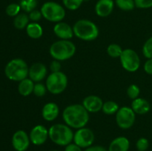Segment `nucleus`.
Listing matches in <instances>:
<instances>
[{"mask_svg":"<svg viewBox=\"0 0 152 151\" xmlns=\"http://www.w3.org/2000/svg\"><path fill=\"white\" fill-rule=\"evenodd\" d=\"M62 118L67 125L71 128L85 127L89 121V113L83 105L74 104L67 106L62 112Z\"/></svg>","mask_w":152,"mask_h":151,"instance_id":"f257e3e1","label":"nucleus"},{"mask_svg":"<svg viewBox=\"0 0 152 151\" xmlns=\"http://www.w3.org/2000/svg\"><path fill=\"white\" fill-rule=\"evenodd\" d=\"M29 68L23 59L16 58L7 62L4 68V74L8 79L13 81H21L28 78Z\"/></svg>","mask_w":152,"mask_h":151,"instance_id":"f03ea898","label":"nucleus"},{"mask_svg":"<svg viewBox=\"0 0 152 151\" xmlns=\"http://www.w3.org/2000/svg\"><path fill=\"white\" fill-rule=\"evenodd\" d=\"M76 46L70 40L61 39L55 41L50 45L49 53L53 59L65 61L71 59L76 53Z\"/></svg>","mask_w":152,"mask_h":151,"instance_id":"7ed1b4c3","label":"nucleus"},{"mask_svg":"<svg viewBox=\"0 0 152 151\" xmlns=\"http://www.w3.org/2000/svg\"><path fill=\"white\" fill-rule=\"evenodd\" d=\"M71 127L66 124H55L48 129L49 138L56 144L67 146L74 140V134Z\"/></svg>","mask_w":152,"mask_h":151,"instance_id":"20e7f679","label":"nucleus"},{"mask_svg":"<svg viewBox=\"0 0 152 151\" xmlns=\"http://www.w3.org/2000/svg\"><path fill=\"white\" fill-rule=\"evenodd\" d=\"M76 36L83 41H93L98 37L99 28L93 22L88 19H80L73 27Z\"/></svg>","mask_w":152,"mask_h":151,"instance_id":"39448f33","label":"nucleus"},{"mask_svg":"<svg viewBox=\"0 0 152 151\" xmlns=\"http://www.w3.org/2000/svg\"><path fill=\"white\" fill-rule=\"evenodd\" d=\"M41 11L42 17L50 22H62L66 12L65 7L56 1H46L42 5Z\"/></svg>","mask_w":152,"mask_h":151,"instance_id":"423d86ee","label":"nucleus"},{"mask_svg":"<svg viewBox=\"0 0 152 151\" xmlns=\"http://www.w3.org/2000/svg\"><path fill=\"white\" fill-rule=\"evenodd\" d=\"M48 91L53 95H58L65 91L68 86V77L62 71L51 73L47 77L45 83Z\"/></svg>","mask_w":152,"mask_h":151,"instance_id":"0eeeda50","label":"nucleus"},{"mask_svg":"<svg viewBox=\"0 0 152 151\" xmlns=\"http://www.w3.org/2000/svg\"><path fill=\"white\" fill-rule=\"evenodd\" d=\"M122 67L130 73L136 72L140 66L139 55L132 49H125L120 57Z\"/></svg>","mask_w":152,"mask_h":151,"instance_id":"6e6552de","label":"nucleus"},{"mask_svg":"<svg viewBox=\"0 0 152 151\" xmlns=\"http://www.w3.org/2000/svg\"><path fill=\"white\" fill-rule=\"evenodd\" d=\"M136 120V113L131 107H122L116 113V122L119 127L127 130L132 127Z\"/></svg>","mask_w":152,"mask_h":151,"instance_id":"1a4fd4ad","label":"nucleus"},{"mask_svg":"<svg viewBox=\"0 0 152 151\" xmlns=\"http://www.w3.org/2000/svg\"><path fill=\"white\" fill-rule=\"evenodd\" d=\"M95 139L94 132L87 127L78 129L74 134V143L83 148L89 147L92 146Z\"/></svg>","mask_w":152,"mask_h":151,"instance_id":"9d476101","label":"nucleus"},{"mask_svg":"<svg viewBox=\"0 0 152 151\" xmlns=\"http://www.w3.org/2000/svg\"><path fill=\"white\" fill-rule=\"evenodd\" d=\"M11 142L15 150L26 151L29 147L31 140L26 132L22 130H19L13 133Z\"/></svg>","mask_w":152,"mask_h":151,"instance_id":"9b49d317","label":"nucleus"},{"mask_svg":"<svg viewBox=\"0 0 152 151\" xmlns=\"http://www.w3.org/2000/svg\"><path fill=\"white\" fill-rule=\"evenodd\" d=\"M31 142L34 145L39 146L46 142L49 138L48 130L45 126L38 124L32 128L29 134Z\"/></svg>","mask_w":152,"mask_h":151,"instance_id":"f8f14e48","label":"nucleus"},{"mask_svg":"<svg viewBox=\"0 0 152 151\" xmlns=\"http://www.w3.org/2000/svg\"><path fill=\"white\" fill-rule=\"evenodd\" d=\"M48 73L47 68L44 64L37 62L29 68L28 76L34 82H40L46 77Z\"/></svg>","mask_w":152,"mask_h":151,"instance_id":"ddd939ff","label":"nucleus"},{"mask_svg":"<svg viewBox=\"0 0 152 151\" xmlns=\"http://www.w3.org/2000/svg\"><path fill=\"white\" fill-rule=\"evenodd\" d=\"M82 105L88 113H98L102 110L103 102L99 96L91 95L83 99Z\"/></svg>","mask_w":152,"mask_h":151,"instance_id":"4468645a","label":"nucleus"},{"mask_svg":"<svg viewBox=\"0 0 152 151\" xmlns=\"http://www.w3.org/2000/svg\"><path fill=\"white\" fill-rule=\"evenodd\" d=\"M53 33L60 39L69 40L74 36V30L66 22H60L56 23L53 27Z\"/></svg>","mask_w":152,"mask_h":151,"instance_id":"2eb2a0df","label":"nucleus"},{"mask_svg":"<svg viewBox=\"0 0 152 151\" xmlns=\"http://www.w3.org/2000/svg\"><path fill=\"white\" fill-rule=\"evenodd\" d=\"M114 7L113 0H98L95 5V13L99 17L105 18L111 14Z\"/></svg>","mask_w":152,"mask_h":151,"instance_id":"dca6fc26","label":"nucleus"},{"mask_svg":"<svg viewBox=\"0 0 152 151\" xmlns=\"http://www.w3.org/2000/svg\"><path fill=\"white\" fill-rule=\"evenodd\" d=\"M59 114V107L54 102H48L43 106L42 110V118L47 121H54Z\"/></svg>","mask_w":152,"mask_h":151,"instance_id":"f3484780","label":"nucleus"},{"mask_svg":"<svg viewBox=\"0 0 152 151\" xmlns=\"http://www.w3.org/2000/svg\"><path fill=\"white\" fill-rule=\"evenodd\" d=\"M131 108L136 114L143 115L149 112L151 109V105L146 99L138 97L132 101Z\"/></svg>","mask_w":152,"mask_h":151,"instance_id":"a211bd4d","label":"nucleus"},{"mask_svg":"<svg viewBox=\"0 0 152 151\" xmlns=\"http://www.w3.org/2000/svg\"><path fill=\"white\" fill-rule=\"evenodd\" d=\"M130 147V142L125 136H119L110 143L108 151H128Z\"/></svg>","mask_w":152,"mask_h":151,"instance_id":"6ab92c4d","label":"nucleus"},{"mask_svg":"<svg viewBox=\"0 0 152 151\" xmlns=\"http://www.w3.org/2000/svg\"><path fill=\"white\" fill-rule=\"evenodd\" d=\"M35 82L32 81L30 78H26L19 81L18 85V91L22 96H28L33 93Z\"/></svg>","mask_w":152,"mask_h":151,"instance_id":"aec40b11","label":"nucleus"},{"mask_svg":"<svg viewBox=\"0 0 152 151\" xmlns=\"http://www.w3.org/2000/svg\"><path fill=\"white\" fill-rule=\"evenodd\" d=\"M26 33L30 38L37 39L42 36L43 29L41 25L37 22H31L27 26Z\"/></svg>","mask_w":152,"mask_h":151,"instance_id":"412c9836","label":"nucleus"},{"mask_svg":"<svg viewBox=\"0 0 152 151\" xmlns=\"http://www.w3.org/2000/svg\"><path fill=\"white\" fill-rule=\"evenodd\" d=\"M29 16L25 13H21L18 14L16 17H14L13 20V25L15 28L17 30H23L26 28L29 24Z\"/></svg>","mask_w":152,"mask_h":151,"instance_id":"4be33fe9","label":"nucleus"},{"mask_svg":"<svg viewBox=\"0 0 152 151\" xmlns=\"http://www.w3.org/2000/svg\"><path fill=\"white\" fill-rule=\"evenodd\" d=\"M119 109H120V107L117 102H113V101H108L103 103L102 110L105 114L112 115V114L117 113Z\"/></svg>","mask_w":152,"mask_h":151,"instance_id":"5701e85b","label":"nucleus"},{"mask_svg":"<svg viewBox=\"0 0 152 151\" xmlns=\"http://www.w3.org/2000/svg\"><path fill=\"white\" fill-rule=\"evenodd\" d=\"M115 4L120 10L131 11L136 7L134 0H115Z\"/></svg>","mask_w":152,"mask_h":151,"instance_id":"b1692460","label":"nucleus"},{"mask_svg":"<svg viewBox=\"0 0 152 151\" xmlns=\"http://www.w3.org/2000/svg\"><path fill=\"white\" fill-rule=\"evenodd\" d=\"M38 1L37 0H20L19 5L21 9L25 13H31L32 10H35L37 7Z\"/></svg>","mask_w":152,"mask_h":151,"instance_id":"393cba45","label":"nucleus"},{"mask_svg":"<svg viewBox=\"0 0 152 151\" xmlns=\"http://www.w3.org/2000/svg\"><path fill=\"white\" fill-rule=\"evenodd\" d=\"M123 51V48L117 44H111L107 47L108 56L112 58H120Z\"/></svg>","mask_w":152,"mask_h":151,"instance_id":"a878e982","label":"nucleus"},{"mask_svg":"<svg viewBox=\"0 0 152 151\" xmlns=\"http://www.w3.org/2000/svg\"><path fill=\"white\" fill-rule=\"evenodd\" d=\"M21 9L19 4H16V3H11V4H8L5 9L6 14L10 17H16L18 14L20 13Z\"/></svg>","mask_w":152,"mask_h":151,"instance_id":"bb28decb","label":"nucleus"},{"mask_svg":"<svg viewBox=\"0 0 152 151\" xmlns=\"http://www.w3.org/2000/svg\"><path fill=\"white\" fill-rule=\"evenodd\" d=\"M84 0H62L64 7L70 10H76L80 8Z\"/></svg>","mask_w":152,"mask_h":151,"instance_id":"cd10ccee","label":"nucleus"},{"mask_svg":"<svg viewBox=\"0 0 152 151\" xmlns=\"http://www.w3.org/2000/svg\"><path fill=\"white\" fill-rule=\"evenodd\" d=\"M143 56L147 59H152V37L146 40L142 47Z\"/></svg>","mask_w":152,"mask_h":151,"instance_id":"c85d7f7f","label":"nucleus"},{"mask_svg":"<svg viewBox=\"0 0 152 151\" xmlns=\"http://www.w3.org/2000/svg\"><path fill=\"white\" fill-rule=\"evenodd\" d=\"M47 90H48L46 85H45V84H43L41 82H37L34 84L33 93H34L35 96H38V97H42V96H44L46 94Z\"/></svg>","mask_w":152,"mask_h":151,"instance_id":"c756f323","label":"nucleus"},{"mask_svg":"<svg viewBox=\"0 0 152 151\" xmlns=\"http://www.w3.org/2000/svg\"><path fill=\"white\" fill-rule=\"evenodd\" d=\"M140 93V89L136 84H131L127 89V95L130 99H132V100L137 99V98L139 97V95Z\"/></svg>","mask_w":152,"mask_h":151,"instance_id":"7c9ffc66","label":"nucleus"},{"mask_svg":"<svg viewBox=\"0 0 152 151\" xmlns=\"http://www.w3.org/2000/svg\"><path fill=\"white\" fill-rule=\"evenodd\" d=\"M148 147H149V142L145 138H140L136 143V147L138 151H146Z\"/></svg>","mask_w":152,"mask_h":151,"instance_id":"2f4dec72","label":"nucleus"},{"mask_svg":"<svg viewBox=\"0 0 152 151\" xmlns=\"http://www.w3.org/2000/svg\"><path fill=\"white\" fill-rule=\"evenodd\" d=\"M135 6L140 9H148L152 7V0H134Z\"/></svg>","mask_w":152,"mask_h":151,"instance_id":"473e14b6","label":"nucleus"},{"mask_svg":"<svg viewBox=\"0 0 152 151\" xmlns=\"http://www.w3.org/2000/svg\"><path fill=\"white\" fill-rule=\"evenodd\" d=\"M28 16H29L30 20L32 21L33 22H37L42 19V13L40 10H36L35 9V10H32L31 13H29Z\"/></svg>","mask_w":152,"mask_h":151,"instance_id":"72a5a7b5","label":"nucleus"},{"mask_svg":"<svg viewBox=\"0 0 152 151\" xmlns=\"http://www.w3.org/2000/svg\"><path fill=\"white\" fill-rule=\"evenodd\" d=\"M61 64L59 61L57 60H53L50 62V69L51 70V73H55V72H59V71H61Z\"/></svg>","mask_w":152,"mask_h":151,"instance_id":"f704fd0d","label":"nucleus"},{"mask_svg":"<svg viewBox=\"0 0 152 151\" xmlns=\"http://www.w3.org/2000/svg\"><path fill=\"white\" fill-rule=\"evenodd\" d=\"M144 70L146 73L152 75V59H148L144 64Z\"/></svg>","mask_w":152,"mask_h":151,"instance_id":"c9c22d12","label":"nucleus"},{"mask_svg":"<svg viewBox=\"0 0 152 151\" xmlns=\"http://www.w3.org/2000/svg\"><path fill=\"white\" fill-rule=\"evenodd\" d=\"M65 151H83V150L75 143H71L65 146Z\"/></svg>","mask_w":152,"mask_h":151,"instance_id":"e433bc0d","label":"nucleus"},{"mask_svg":"<svg viewBox=\"0 0 152 151\" xmlns=\"http://www.w3.org/2000/svg\"><path fill=\"white\" fill-rule=\"evenodd\" d=\"M84 151H108V150H106L104 147L102 146H98V145H96V146H93V145H92V146L86 148Z\"/></svg>","mask_w":152,"mask_h":151,"instance_id":"4c0bfd02","label":"nucleus"},{"mask_svg":"<svg viewBox=\"0 0 152 151\" xmlns=\"http://www.w3.org/2000/svg\"><path fill=\"white\" fill-rule=\"evenodd\" d=\"M50 151H59V150H50Z\"/></svg>","mask_w":152,"mask_h":151,"instance_id":"58836bf2","label":"nucleus"},{"mask_svg":"<svg viewBox=\"0 0 152 151\" xmlns=\"http://www.w3.org/2000/svg\"><path fill=\"white\" fill-rule=\"evenodd\" d=\"M84 1H88V0H84Z\"/></svg>","mask_w":152,"mask_h":151,"instance_id":"ea45409f","label":"nucleus"}]
</instances>
